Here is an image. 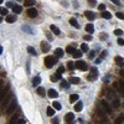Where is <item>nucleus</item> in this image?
Here are the masks:
<instances>
[{"label": "nucleus", "mask_w": 124, "mask_h": 124, "mask_svg": "<svg viewBox=\"0 0 124 124\" xmlns=\"http://www.w3.org/2000/svg\"><path fill=\"white\" fill-rule=\"evenodd\" d=\"M86 31L88 32V34H93L94 32V26L92 24H87L86 25Z\"/></svg>", "instance_id": "412c9836"}, {"label": "nucleus", "mask_w": 124, "mask_h": 124, "mask_svg": "<svg viewBox=\"0 0 124 124\" xmlns=\"http://www.w3.org/2000/svg\"><path fill=\"white\" fill-rule=\"evenodd\" d=\"M84 16L88 19L89 21H93L94 19H96V14H94L93 11H89V10H87V11H84Z\"/></svg>", "instance_id": "0eeeda50"}, {"label": "nucleus", "mask_w": 124, "mask_h": 124, "mask_svg": "<svg viewBox=\"0 0 124 124\" xmlns=\"http://www.w3.org/2000/svg\"><path fill=\"white\" fill-rule=\"evenodd\" d=\"M3 1H4V0H0V4H3Z\"/></svg>", "instance_id": "0e129e2a"}, {"label": "nucleus", "mask_w": 124, "mask_h": 124, "mask_svg": "<svg viewBox=\"0 0 124 124\" xmlns=\"http://www.w3.org/2000/svg\"><path fill=\"white\" fill-rule=\"evenodd\" d=\"M16 109V102H11V103L9 104V107L6 108V113L8 114H11Z\"/></svg>", "instance_id": "6e6552de"}, {"label": "nucleus", "mask_w": 124, "mask_h": 124, "mask_svg": "<svg viewBox=\"0 0 124 124\" xmlns=\"http://www.w3.org/2000/svg\"><path fill=\"white\" fill-rule=\"evenodd\" d=\"M113 107H114V108H119V107H120V102H119L118 98H114V99H113Z\"/></svg>", "instance_id": "473e14b6"}, {"label": "nucleus", "mask_w": 124, "mask_h": 124, "mask_svg": "<svg viewBox=\"0 0 124 124\" xmlns=\"http://www.w3.org/2000/svg\"><path fill=\"white\" fill-rule=\"evenodd\" d=\"M45 89H43L42 88V87H37V94H39V96H41V97H43V96H45Z\"/></svg>", "instance_id": "2f4dec72"}, {"label": "nucleus", "mask_w": 124, "mask_h": 124, "mask_svg": "<svg viewBox=\"0 0 124 124\" xmlns=\"http://www.w3.org/2000/svg\"><path fill=\"white\" fill-rule=\"evenodd\" d=\"M93 57H94V51H92V52H89V58L92 60Z\"/></svg>", "instance_id": "5fc2aeb1"}, {"label": "nucleus", "mask_w": 124, "mask_h": 124, "mask_svg": "<svg viewBox=\"0 0 124 124\" xmlns=\"http://www.w3.org/2000/svg\"><path fill=\"white\" fill-rule=\"evenodd\" d=\"M47 94H48V97L50 98H57L58 97V93H57V91H55V89H48V92H47Z\"/></svg>", "instance_id": "ddd939ff"}, {"label": "nucleus", "mask_w": 124, "mask_h": 124, "mask_svg": "<svg viewBox=\"0 0 124 124\" xmlns=\"http://www.w3.org/2000/svg\"><path fill=\"white\" fill-rule=\"evenodd\" d=\"M117 42H118V45H120V46H123V45H124V40H123V39H120V37H119L118 40H117Z\"/></svg>", "instance_id": "de8ad7c7"}, {"label": "nucleus", "mask_w": 124, "mask_h": 124, "mask_svg": "<svg viewBox=\"0 0 124 124\" xmlns=\"http://www.w3.org/2000/svg\"><path fill=\"white\" fill-rule=\"evenodd\" d=\"M79 82H81V79H79L78 77H70V83H72V84H78Z\"/></svg>", "instance_id": "4be33fe9"}, {"label": "nucleus", "mask_w": 124, "mask_h": 124, "mask_svg": "<svg viewBox=\"0 0 124 124\" xmlns=\"http://www.w3.org/2000/svg\"><path fill=\"white\" fill-rule=\"evenodd\" d=\"M115 16L118 18V19H120V20H124V14L123 12H117Z\"/></svg>", "instance_id": "c03bdc74"}, {"label": "nucleus", "mask_w": 124, "mask_h": 124, "mask_svg": "<svg viewBox=\"0 0 124 124\" xmlns=\"http://www.w3.org/2000/svg\"><path fill=\"white\" fill-rule=\"evenodd\" d=\"M52 122H53V124H58V119H57V118H55Z\"/></svg>", "instance_id": "4d7b16f0"}, {"label": "nucleus", "mask_w": 124, "mask_h": 124, "mask_svg": "<svg viewBox=\"0 0 124 124\" xmlns=\"http://www.w3.org/2000/svg\"><path fill=\"white\" fill-rule=\"evenodd\" d=\"M14 5H15V4H14V3H8V8H11V6H14Z\"/></svg>", "instance_id": "6e6d98bb"}, {"label": "nucleus", "mask_w": 124, "mask_h": 124, "mask_svg": "<svg viewBox=\"0 0 124 124\" xmlns=\"http://www.w3.org/2000/svg\"><path fill=\"white\" fill-rule=\"evenodd\" d=\"M5 20H6V23L12 24V23H15V21H16V16H14V15H8Z\"/></svg>", "instance_id": "6ab92c4d"}, {"label": "nucleus", "mask_w": 124, "mask_h": 124, "mask_svg": "<svg viewBox=\"0 0 124 124\" xmlns=\"http://www.w3.org/2000/svg\"><path fill=\"white\" fill-rule=\"evenodd\" d=\"M81 51L82 52H88V45H87V43H82L81 45Z\"/></svg>", "instance_id": "72a5a7b5"}, {"label": "nucleus", "mask_w": 124, "mask_h": 124, "mask_svg": "<svg viewBox=\"0 0 124 124\" xmlns=\"http://www.w3.org/2000/svg\"><path fill=\"white\" fill-rule=\"evenodd\" d=\"M97 77H98V71H97V68H96V67H92L91 73H89V76H88V81H96Z\"/></svg>", "instance_id": "7ed1b4c3"}, {"label": "nucleus", "mask_w": 124, "mask_h": 124, "mask_svg": "<svg viewBox=\"0 0 124 124\" xmlns=\"http://www.w3.org/2000/svg\"><path fill=\"white\" fill-rule=\"evenodd\" d=\"M1 21H3V18H1V15H0V23H1Z\"/></svg>", "instance_id": "e2e57ef3"}, {"label": "nucleus", "mask_w": 124, "mask_h": 124, "mask_svg": "<svg viewBox=\"0 0 124 124\" xmlns=\"http://www.w3.org/2000/svg\"><path fill=\"white\" fill-rule=\"evenodd\" d=\"M75 51H76L75 46H72V45H71V46H68V47H67V52H68V53H73Z\"/></svg>", "instance_id": "58836bf2"}, {"label": "nucleus", "mask_w": 124, "mask_h": 124, "mask_svg": "<svg viewBox=\"0 0 124 124\" xmlns=\"http://www.w3.org/2000/svg\"><path fill=\"white\" fill-rule=\"evenodd\" d=\"M98 10L106 11V5H104V4H99V5H98Z\"/></svg>", "instance_id": "a18cd8bd"}, {"label": "nucleus", "mask_w": 124, "mask_h": 124, "mask_svg": "<svg viewBox=\"0 0 124 124\" xmlns=\"http://www.w3.org/2000/svg\"><path fill=\"white\" fill-rule=\"evenodd\" d=\"M63 72H65V67L62 66V67H60V68L57 70V72H56V73H57V75H62Z\"/></svg>", "instance_id": "49530a36"}, {"label": "nucleus", "mask_w": 124, "mask_h": 124, "mask_svg": "<svg viewBox=\"0 0 124 124\" xmlns=\"http://www.w3.org/2000/svg\"><path fill=\"white\" fill-rule=\"evenodd\" d=\"M114 35H115V36H122V35H123V30H120V29H117V30H114Z\"/></svg>", "instance_id": "ea45409f"}, {"label": "nucleus", "mask_w": 124, "mask_h": 124, "mask_svg": "<svg viewBox=\"0 0 124 124\" xmlns=\"http://www.w3.org/2000/svg\"><path fill=\"white\" fill-rule=\"evenodd\" d=\"M67 67H68L70 70H73V68H75V63L72 62V61H68V62H67Z\"/></svg>", "instance_id": "37998d69"}, {"label": "nucleus", "mask_w": 124, "mask_h": 124, "mask_svg": "<svg viewBox=\"0 0 124 124\" xmlns=\"http://www.w3.org/2000/svg\"><path fill=\"white\" fill-rule=\"evenodd\" d=\"M50 30L52 31V32H53L55 35H60V34H61L60 29H58V27H57L56 25H51V26H50Z\"/></svg>", "instance_id": "dca6fc26"}, {"label": "nucleus", "mask_w": 124, "mask_h": 124, "mask_svg": "<svg viewBox=\"0 0 124 124\" xmlns=\"http://www.w3.org/2000/svg\"><path fill=\"white\" fill-rule=\"evenodd\" d=\"M52 107H53V108L56 109V111H60V109L62 108V107H61V104L58 103V102H53V104H52Z\"/></svg>", "instance_id": "4c0bfd02"}, {"label": "nucleus", "mask_w": 124, "mask_h": 124, "mask_svg": "<svg viewBox=\"0 0 124 124\" xmlns=\"http://www.w3.org/2000/svg\"><path fill=\"white\" fill-rule=\"evenodd\" d=\"M24 123H25V120L24 119H19L18 114H14L11 120H10V124H24Z\"/></svg>", "instance_id": "20e7f679"}, {"label": "nucleus", "mask_w": 124, "mask_h": 124, "mask_svg": "<svg viewBox=\"0 0 124 124\" xmlns=\"http://www.w3.org/2000/svg\"><path fill=\"white\" fill-rule=\"evenodd\" d=\"M102 18L106 19V20H109V19L112 18V14L108 12V11H103V12H102Z\"/></svg>", "instance_id": "cd10ccee"}, {"label": "nucleus", "mask_w": 124, "mask_h": 124, "mask_svg": "<svg viewBox=\"0 0 124 124\" xmlns=\"http://www.w3.org/2000/svg\"><path fill=\"white\" fill-rule=\"evenodd\" d=\"M46 113H47L48 117H53V115H55V108H52V107H47Z\"/></svg>", "instance_id": "393cba45"}, {"label": "nucleus", "mask_w": 124, "mask_h": 124, "mask_svg": "<svg viewBox=\"0 0 124 124\" xmlns=\"http://www.w3.org/2000/svg\"><path fill=\"white\" fill-rule=\"evenodd\" d=\"M83 39H84L86 41H91V40H92V36H91V35H86Z\"/></svg>", "instance_id": "3c124183"}, {"label": "nucleus", "mask_w": 124, "mask_h": 124, "mask_svg": "<svg viewBox=\"0 0 124 124\" xmlns=\"http://www.w3.org/2000/svg\"><path fill=\"white\" fill-rule=\"evenodd\" d=\"M63 53H65V52H63L62 48H56V50H55V56H56V57H63Z\"/></svg>", "instance_id": "a878e982"}, {"label": "nucleus", "mask_w": 124, "mask_h": 124, "mask_svg": "<svg viewBox=\"0 0 124 124\" xmlns=\"http://www.w3.org/2000/svg\"><path fill=\"white\" fill-rule=\"evenodd\" d=\"M70 24H71L72 26H73V27H76V29H78V27H79L78 21H77L75 18H71V19H70Z\"/></svg>", "instance_id": "aec40b11"}, {"label": "nucleus", "mask_w": 124, "mask_h": 124, "mask_svg": "<svg viewBox=\"0 0 124 124\" xmlns=\"http://www.w3.org/2000/svg\"><path fill=\"white\" fill-rule=\"evenodd\" d=\"M97 113H98V115H99V117H100V118L103 119V120H107V119H108V118H107V115H106V113L103 112V109L98 108V109H97Z\"/></svg>", "instance_id": "f3484780"}, {"label": "nucleus", "mask_w": 124, "mask_h": 124, "mask_svg": "<svg viewBox=\"0 0 124 124\" xmlns=\"http://www.w3.org/2000/svg\"><path fill=\"white\" fill-rule=\"evenodd\" d=\"M11 9H12V11L15 12V14H20L21 11H23V8H21L20 5H14Z\"/></svg>", "instance_id": "b1692460"}, {"label": "nucleus", "mask_w": 124, "mask_h": 124, "mask_svg": "<svg viewBox=\"0 0 124 124\" xmlns=\"http://www.w3.org/2000/svg\"><path fill=\"white\" fill-rule=\"evenodd\" d=\"M102 61V58H97V60H96V63H99Z\"/></svg>", "instance_id": "13d9d810"}, {"label": "nucleus", "mask_w": 124, "mask_h": 124, "mask_svg": "<svg viewBox=\"0 0 124 124\" xmlns=\"http://www.w3.org/2000/svg\"><path fill=\"white\" fill-rule=\"evenodd\" d=\"M1 53H3V46L0 45V55H1Z\"/></svg>", "instance_id": "bf43d9fd"}, {"label": "nucleus", "mask_w": 124, "mask_h": 124, "mask_svg": "<svg viewBox=\"0 0 124 124\" xmlns=\"http://www.w3.org/2000/svg\"><path fill=\"white\" fill-rule=\"evenodd\" d=\"M27 52L30 53V55L36 56V51H35V48H34V47H31V46H29V47H27Z\"/></svg>", "instance_id": "f704fd0d"}, {"label": "nucleus", "mask_w": 124, "mask_h": 124, "mask_svg": "<svg viewBox=\"0 0 124 124\" xmlns=\"http://www.w3.org/2000/svg\"><path fill=\"white\" fill-rule=\"evenodd\" d=\"M99 37H100V40H107V34H100V36H99Z\"/></svg>", "instance_id": "8fccbe9b"}, {"label": "nucleus", "mask_w": 124, "mask_h": 124, "mask_svg": "<svg viewBox=\"0 0 124 124\" xmlns=\"http://www.w3.org/2000/svg\"><path fill=\"white\" fill-rule=\"evenodd\" d=\"M18 1H21V0H18Z\"/></svg>", "instance_id": "69168bd1"}, {"label": "nucleus", "mask_w": 124, "mask_h": 124, "mask_svg": "<svg viewBox=\"0 0 124 124\" xmlns=\"http://www.w3.org/2000/svg\"><path fill=\"white\" fill-rule=\"evenodd\" d=\"M1 87H3V81L0 79V89H1Z\"/></svg>", "instance_id": "052dcab7"}, {"label": "nucleus", "mask_w": 124, "mask_h": 124, "mask_svg": "<svg viewBox=\"0 0 124 124\" xmlns=\"http://www.w3.org/2000/svg\"><path fill=\"white\" fill-rule=\"evenodd\" d=\"M40 46H41V51H42L43 53H46V52H48V51H50V45H48L47 42H45V41H42Z\"/></svg>", "instance_id": "9d476101"}, {"label": "nucleus", "mask_w": 124, "mask_h": 124, "mask_svg": "<svg viewBox=\"0 0 124 124\" xmlns=\"http://www.w3.org/2000/svg\"><path fill=\"white\" fill-rule=\"evenodd\" d=\"M9 87L10 86H6V87H4V89H0V103H1V100L6 97V94H8V92H9Z\"/></svg>", "instance_id": "39448f33"}, {"label": "nucleus", "mask_w": 124, "mask_h": 124, "mask_svg": "<svg viewBox=\"0 0 124 124\" xmlns=\"http://www.w3.org/2000/svg\"><path fill=\"white\" fill-rule=\"evenodd\" d=\"M27 15L30 18H36L37 16V10L31 6V8H29V10H27Z\"/></svg>", "instance_id": "1a4fd4ad"}, {"label": "nucleus", "mask_w": 124, "mask_h": 124, "mask_svg": "<svg viewBox=\"0 0 124 124\" xmlns=\"http://www.w3.org/2000/svg\"><path fill=\"white\" fill-rule=\"evenodd\" d=\"M73 57H76V58L82 57V51H78V50H76L75 52H73Z\"/></svg>", "instance_id": "c9c22d12"}, {"label": "nucleus", "mask_w": 124, "mask_h": 124, "mask_svg": "<svg viewBox=\"0 0 124 124\" xmlns=\"http://www.w3.org/2000/svg\"><path fill=\"white\" fill-rule=\"evenodd\" d=\"M83 109V103L82 102H77V103L75 104V111L76 112H81Z\"/></svg>", "instance_id": "a211bd4d"}, {"label": "nucleus", "mask_w": 124, "mask_h": 124, "mask_svg": "<svg viewBox=\"0 0 124 124\" xmlns=\"http://www.w3.org/2000/svg\"><path fill=\"white\" fill-rule=\"evenodd\" d=\"M57 63V57H52V56H47L45 57V66L47 68H52V66H55V65Z\"/></svg>", "instance_id": "f257e3e1"}, {"label": "nucleus", "mask_w": 124, "mask_h": 124, "mask_svg": "<svg viewBox=\"0 0 124 124\" xmlns=\"http://www.w3.org/2000/svg\"><path fill=\"white\" fill-rule=\"evenodd\" d=\"M23 31H25V32H27V34H32V32H34L32 29H30V26H27V25H24V26H23Z\"/></svg>", "instance_id": "c756f323"}, {"label": "nucleus", "mask_w": 124, "mask_h": 124, "mask_svg": "<svg viewBox=\"0 0 124 124\" xmlns=\"http://www.w3.org/2000/svg\"><path fill=\"white\" fill-rule=\"evenodd\" d=\"M78 98H79V96H78V94H71V96H70V102H71V103H76V102L78 100Z\"/></svg>", "instance_id": "5701e85b"}, {"label": "nucleus", "mask_w": 124, "mask_h": 124, "mask_svg": "<svg viewBox=\"0 0 124 124\" xmlns=\"http://www.w3.org/2000/svg\"><path fill=\"white\" fill-rule=\"evenodd\" d=\"M75 66L78 68V70H81V71H87L88 70V66H87V63L82 60H78L76 63H75Z\"/></svg>", "instance_id": "f03ea898"}, {"label": "nucleus", "mask_w": 124, "mask_h": 124, "mask_svg": "<svg viewBox=\"0 0 124 124\" xmlns=\"http://www.w3.org/2000/svg\"><path fill=\"white\" fill-rule=\"evenodd\" d=\"M107 53H108V52H107V51H103V52H102V53H100V58H104V57L107 56Z\"/></svg>", "instance_id": "603ef678"}, {"label": "nucleus", "mask_w": 124, "mask_h": 124, "mask_svg": "<svg viewBox=\"0 0 124 124\" xmlns=\"http://www.w3.org/2000/svg\"><path fill=\"white\" fill-rule=\"evenodd\" d=\"M60 78H61V75H57V73L50 77V79H51V81H52V82H56V81H58V79H60Z\"/></svg>", "instance_id": "7c9ffc66"}, {"label": "nucleus", "mask_w": 124, "mask_h": 124, "mask_svg": "<svg viewBox=\"0 0 124 124\" xmlns=\"http://www.w3.org/2000/svg\"><path fill=\"white\" fill-rule=\"evenodd\" d=\"M73 120H75V114L73 113H67L66 117H65V122H66V124H72Z\"/></svg>", "instance_id": "423d86ee"}, {"label": "nucleus", "mask_w": 124, "mask_h": 124, "mask_svg": "<svg viewBox=\"0 0 124 124\" xmlns=\"http://www.w3.org/2000/svg\"><path fill=\"white\" fill-rule=\"evenodd\" d=\"M118 86H119V87H118V89L124 94V82H122V81H120V82H118Z\"/></svg>", "instance_id": "e433bc0d"}, {"label": "nucleus", "mask_w": 124, "mask_h": 124, "mask_svg": "<svg viewBox=\"0 0 124 124\" xmlns=\"http://www.w3.org/2000/svg\"><path fill=\"white\" fill-rule=\"evenodd\" d=\"M40 83H41V77H40V76L34 77V79H32V86H34V87H37Z\"/></svg>", "instance_id": "2eb2a0df"}, {"label": "nucleus", "mask_w": 124, "mask_h": 124, "mask_svg": "<svg viewBox=\"0 0 124 124\" xmlns=\"http://www.w3.org/2000/svg\"><path fill=\"white\" fill-rule=\"evenodd\" d=\"M123 122H124V115H123V114L118 115V118H117V119L114 120V123H115V124H122Z\"/></svg>", "instance_id": "c85d7f7f"}, {"label": "nucleus", "mask_w": 124, "mask_h": 124, "mask_svg": "<svg viewBox=\"0 0 124 124\" xmlns=\"http://www.w3.org/2000/svg\"><path fill=\"white\" fill-rule=\"evenodd\" d=\"M61 87H62V88H65V89H67V88H68V82H66V81H63V79H62Z\"/></svg>", "instance_id": "a19ab883"}, {"label": "nucleus", "mask_w": 124, "mask_h": 124, "mask_svg": "<svg viewBox=\"0 0 124 124\" xmlns=\"http://www.w3.org/2000/svg\"><path fill=\"white\" fill-rule=\"evenodd\" d=\"M0 15H8V9L0 8Z\"/></svg>", "instance_id": "79ce46f5"}, {"label": "nucleus", "mask_w": 124, "mask_h": 124, "mask_svg": "<svg viewBox=\"0 0 124 124\" xmlns=\"http://www.w3.org/2000/svg\"><path fill=\"white\" fill-rule=\"evenodd\" d=\"M34 4H35V0H25L24 1V6H26V8H31Z\"/></svg>", "instance_id": "bb28decb"}, {"label": "nucleus", "mask_w": 124, "mask_h": 124, "mask_svg": "<svg viewBox=\"0 0 124 124\" xmlns=\"http://www.w3.org/2000/svg\"><path fill=\"white\" fill-rule=\"evenodd\" d=\"M120 76H124V70H123V71H120Z\"/></svg>", "instance_id": "680f3d73"}, {"label": "nucleus", "mask_w": 124, "mask_h": 124, "mask_svg": "<svg viewBox=\"0 0 124 124\" xmlns=\"http://www.w3.org/2000/svg\"><path fill=\"white\" fill-rule=\"evenodd\" d=\"M10 97H11V94H8L3 100H1V108H5L6 106H8V103H9V100H10Z\"/></svg>", "instance_id": "4468645a"}, {"label": "nucleus", "mask_w": 124, "mask_h": 124, "mask_svg": "<svg viewBox=\"0 0 124 124\" xmlns=\"http://www.w3.org/2000/svg\"><path fill=\"white\" fill-rule=\"evenodd\" d=\"M100 104H102V108H103L107 113H112V109L109 108V106H108V103H107L106 100H102V102H100Z\"/></svg>", "instance_id": "f8f14e48"}, {"label": "nucleus", "mask_w": 124, "mask_h": 124, "mask_svg": "<svg viewBox=\"0 0 124 124\" xmlns=\"http://www.w3.org/2000/svg\"><path fill=\"white\" fill-rule=\"evenodd\" d=\"M88 3L91 5H96V0H88Z\"/></svg>", "instance_id": "864d4df0"}, {"label": "nucleus", "mask_w": 124, "mask_h": 124, "mask_svg": "<svg viewBox=\"0 0 124 124\" xmlns=\"http://www.w3.org/2000/svg\"><path fill=\"white\" fill-rule=\"evenodd\" d=\"M109 1L115 4V5H120V0H109Z\"/></svg>", "instance_id": "09e8293b"}, {"label": "nucleus", "mask_w": 124, "mask_h": 124, "mask_svg": "<svg viewBox=\"0 0 124 124\" xmlns=\"http://www.w3.org/2000/svg\"><path fill=\"white\" fill-rule=\"evenodd\" d=\"M114 61H115V63L118 65V66H120V67L124 66V58H123V57H120V56H115V57H114Z\"/></svg>", "instance_id": "9b49d317"}]
</instances>
